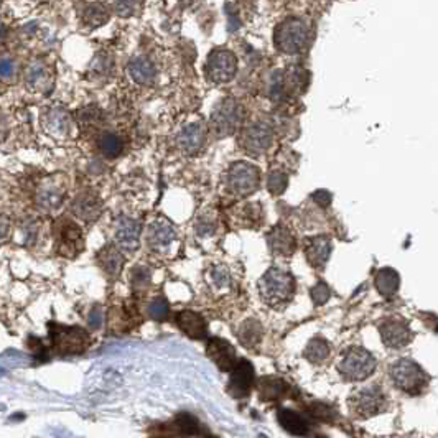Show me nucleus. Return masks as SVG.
Instances as JSON below:
<instances>
[{
  "label": "nucleus",
  "instance_id": "34",
  "mask_svg": "<svg viewBox=\"0 0 438 438\" xmlns=\"http://www.w3.org/2000/svg\"><path fill=\"white\" fill-rule=\"evenodd\" d=\"M330 344L328 341L323 338H313L308 341L305 351H303V356H305L307 361H310L312 364H321L323 361H326L330 356Z\"/></svg>",
  "mask_w": 438,
  "mask_h": 438
},
{
  "label": "nucleus",
  "instance_id": "51",
  "mask_svg": "<svg viewBox=\"0 0 438 438\" xmlns=\"http://www.w3.org/2000/svg\"><path fill=\"white\" fill-rule=\"evenodd\" d=\"M6 36H7V29H6V25H2V23H0V41L6 40Z\"/></svg>",
  "mask_w": 438,
  "mask_h": 438
},
{
  "label": "nucleus",
  "instance_id": "32",
  "mask_svg": "<svg viewBox=\"0 0 438 438\" xmlns=\"http://www.w3.org/2000/svg\"><path fill=\"white\" fill-rule=\"evenodd\" d=\"M98 149L105 159H117L122 154V138L114 132H104L98 138Z\"/></svg>",
  "mask_w": 438,
  "mask_h": 438
},
{
  "label": "nucleus",
  "instance_id": "40",
  "mask_svg": "<svg viewBox=\"0 0 438 438\" xmlns=\"http://www.w3.org/2000/svg\"><path fill=\"white\" fill-rule=\"evenodd\" d=\"M144 0H114L115 13L121 17H133L140 12Z\"/></svg>",
  "mask_w": 438,
  "mask_h": 438
},
{
  "label": "nucleus",
  "instance_id": "44",
  "mask_svg": "<svg viewBox=\"0 0 438 438\" xmlns=\"http://www.w3.org/2000/svg\"><path fill=\"white\" fill-rule=\"evenodd\" d=\"M112 66H114L112 59H110L105 53H99L91 64V71L94 73V75H109Z\"/></svg>",
  "mask_w": 438,
  "mask_h": 438
},
{
  "label": "nucleus",
  "instance_id": "37",
  "mask_svg": "<svg viewBox=\"0 0 438 438\" xmlns=\"http://www.w3.org/2000/svg\"><path fill=\"white\" fill-rule=\"evenodd\" d=\"M207 280H210L211 287H213L214 290H218V292L229 289V285H231L229 270L226 269L224 265H214L213 269L210 270V274H207Z\"/></svg>",
  "mask_w": 438,
  "mask_h": 438
},
{
  "label": "nucleus",
  "instance_id": "13",
  "mask_svg": "<svg viewBox=\"0 0 438 438\" xmlns=\"http://www.w3.org/2000/svg\"><path fill=\"white\" fill-rule=\"evenodd\" d=\"M231 376L228 382V392L231 397L244 399L251 394L254 384H256V372L254 366L247 359H239L231 367Z\"/></svg>",
  "mask_w": 438,
  "mask_h": 438
},
{
  "label": "nucleus",
  "instance_id": "10",
  "mask_svg": "<svg viewBox=\"0 0 438 438\" xmlns=\"http://www.w3.org/2000/svg\"><path fill=\"white\" fill-rule=\"evenodd\" d=\"M53 236L57 241V251L63 257H76L82 251V231L73 219L59 218L53 224Z\"/></svg>",
  "mask_w": 438,
  "mask_h": 438
},
{
  "label": "nucleus",
  "instance_id": "15",
  "mask_svg": "<svg viewBox=\"0 0 438 438\" xmlns=\"http://www.w3.org/2000/svg\"><path fill=\"white\" fill-rule=\"evenodd\" d=\"M41 127L52 138L64 140L71 136L73 132V119L68 110L63 108H50L46 109L40 117Z\"/></svg>",
  "mask_w": 438,
  "mask_h": 438
},
{
  "label": "nucleus",
  "instance_id": "50",
  "mask_svg": "<svg viewBox=\"0 0 438 438\" xmlns=\"http://www.w3.org/2000/svg\"><path fill=\"white\" fill-rule=\"evenodd\" d=\"M7 132H8V126H7L6 119H3V115H0V140H3V138L7 137Z\"/></svg>",
  "mask_w": 438,
  "mask_h": 438
},
{
  "label": "nucleus",
  "instance_id": "22",
  "mask_svg": "<svg viewBox=\"0 0 438 438\" xmlns=\"http://www.w3.org/2000/svg\"><path fill=\"white\" fill-rule=\"evenodd\" d=\"M27 86L35 92H50L53 87V73L46 63L41 59H35L34 63L27 68L25 75Z\"/></svg>",
  "mask_w": 438,
  "mask_h": 438
},
{
  "label": "nucleus",
  "instance_id": "31",
  "mask_svg": "<svg viewBox=\"0 0 438 438\" xmlns=\"http://www.w3.org/2000/svg\"><path fill=\"white\" fill-rule=\"evenodd\" d=\"M82 23L87 27V29H99V27L105 25L109 22L110 13L109 8L104 6V3L94 2L89 3L82 12Z\"/></svg>",
  "mask_w": 438,
  "mask_h": 438
},
{
  "label": "nucleus",
  "instance_id": "39",
  "mask_svg": "<svg viewBox=\"0 0 438 438\" xmlns=\"http://www.w3.org/2000/svg\"><path fill=\"white\" fill-rule=\"evenodd\" d=\"M195 229H196L198 236H201V238L213 236V234L216 233V229H218V221H216V216L210 213L201 214L200 218L196 219Z\"/></svg>",
  "mask_w": 438,
  "mask_h": 438
},
{
  "label": "nucleus",
  "instance_id": "5",
  "mask_svg": "<svg viewBox=\"0 0 438 438\" xmlns=\"http://www.w3.org/2000/svg\"><path fill=\"white\" fill-rule=\"evenodd\" d=\"M274 41L280 53L297 54L308 43V27L300 18H287L277 25Z\"/></svg>",
  "mask_w": 438,
  "mask_h": 438
},
{
  "label": "nucleus",
  "instance_id": "24",
  "mask_svg": "<svg viewBox=\"0 0 438 438\" xmlns=\"http://www.w3.org/2000/svg\"><path fill=\"white\" fill-rule=\"evenodd\" d=\"M177 326L191 340H203L207 335L206 320L200 313L191 310H182L177 313Z\"/></svg>",
  "mask_w": 438,
  "mask_h": 438
},
{
  "label": "nucleus",
  "instance_id": "16",
  "mask_svg": "<svg viewBox=\"0 0 438 438\" xmlns=\"http://www.w3.org/2000/svg\"><path fill=\"white\" fill-rule=\"evenodd\" d=\"M177 145L184 155H196L206 145V129L200 122L184 126L177 133Z\"/></svg>",
  "mask_w": 438,
  "mask_h": 438
},
{
  "label": "nucleus",
  "instance_id": "4",
  "mask_svg": "<svg viewBox=\"0 0 438 438\" xmlns=\"http://www.w3.org/2000/svg\"><path fill=\"white\" fill-rule=\"evenodd\" d=\"M377 367V359L367 349L356 346L348 349L338 364V372L344 381H364L367 379Z\"/></svg>",
  "mask_w": 438,
  "mask_h": 438
},
{
  "label": "nucleus",
  "instance_id": "27",
  "mask_svg": "<svg viewBox=\"0 0 438 438\" xmlns=\"http://www.w3.org/2000/svg\"><path fill=\"white\" fill-rule=\"evenodd\" d=\"M374 285L382 297L389 298L392 295L397 293L400 287V275L397 274V270L390 269V267H384V269L377 270L374 277Z\"/></svg>",
  "mask_w": 438,
  "mask_h": 438
},
{
  "label": "nucleus",
  "instance_id": "9",
  "mask_svg": "<svg viewBox=\"0 0 438 438\" xmlns=\"http://www.w3.org/2000/svg\"><path fill=\"white\" fill-rule=\"evenodd\" d=\"M349 405H351L354 415L361 418H369L386 412L389 407V400H387L379 386H367L354 392L351 399H349Z\"/></svg>",
  "mask_w": 438,
  "mask_h": 438
},
{
  "label": "nucleus",
  "instance_id": "52",
  "mask_svg": "<svg viewBox=\"0 0 438 438\" xmlns=\"http://www.w3.org/2000/svg\"><path fill=\"white\" fill-rule=\"evenodd\" d=\"M0 6H2V0H0Z\"/></svg>",
  "mask_w": 438,
  "mask_h": 438
},
{
  "label": "nucleus",
  "instance_id": "23",
  "mask_svg": "<svg viewBox=\"0 0 438 438\" xmlns=\"http://www.w3.org/2000/svg\"><path fill=\"white\" fill-rule=\"evenodd\" d=\"M140 223L127 216L117 219L115 223V241L127 251H133L138 246V239H140Z\"/></svg>",
  "mask_w": 438,
  "mask_h": 438
},
{
  "label": "nucleus",
  "instance_id": "46",
  "mask_svg": "<svg viewBox=\"0 0 438 438\" xmlns=\"http://www.w3.org/2000/svg\"><path fill=\"white\" fill-rule=\"evenodd\" d=\"M87 323L92 330H99L104 323V310L101 307H94L87 315Z\"/></svg>",
  "mask_w": 438,
  "mask_h": 438
},
{
  "label": "nucleus",
  "instance_id": "11",
  "mask_svg": "<svg viewBox=\"0 0 438 438\" xmlns=\"http://www.w3.org/2000/svg\"><path fill=\"white\" fill-rule=\"evenodd\" d=\"M274 142V131L267 122L257 121L242 129L239 136V145L251 156L264 155Z\"/></svg>",
  "mask_w": 438,
  "mask_h": 438
},
{
  "label": "nucleus",
  "instance_id": "47",
  "mask_svg": "<svg viewBox=\"0 0 438 438\" xmlns=\"http://www.w3.org/2000/svg\"><path fill=\"white\" fill-rule=\"evenodd\" d=\"M12 236V221L0 214V246L6 244Z\"/></svg>",
  "mask_w": 438,
  "mask_h": 438
},
{
  "label": "nucleus",
  "instance_id": "19",
  "mask_svg": "<svg viewBox=\"0 0 438 438\" xmlns=\"http://www.w3.org/2000/svg\"><path fill=\"white\" fill-rule=\"evenodd\" d=\"M206 354L221 371H231V367H233L238 361L234 346L223 338L207 340Z\"/></svg>",
  "mask_w": 438,
  "mask_h": 438
},
{
  "label": "nucleus",
  "instance_id": "49",
  "mask_svg": "<svg viewBox=\"0 0 438 438\" xmlns=\"http://www.w3.org/2000/svg\"><path fill=\"white\" fill-rule=\"evenodd\" d=\"M312 412H313V417L321 418V421H330V417H335V414L331 412V409L326 407V405H323V404L313 405Z\"/></svg>",
  "mask_w": 438,
  "mask_h": 438
},
{
  "label": "nucleus",
  "instance_id": "6",
  "mask_svg": "<svg viewBox=\"0 0 438 438\" xmlns=\"http://www.w3.org/2000/svg\"><path fill=\"white\" fill-rule=\"evenodd\" d=\"M224 182L228 190L236 196L246 198L257 191L261 184V172L259 168L254 167L247 161H236L231 165L224 175Z\"/></svg>",
  "mask_w": 438,
  "mask_h": 438
},
{
  "label": "nucleus",
  "instance_id": "8",
  "mask_svg": "<svg viewBox=\"0 0 438 438\" xmlns=\"http://www.w3.org/2000/svg\"><path fill=\"white\" fill-rule=\"evenodd\" d=\"M50 336H52L54 351L63 356L85 353L89 346V335L86 333V330L78 328V326H63L52 323Z\"/></svg>",
  "mask_w": 438,
  "mask_h": 438
},
{
  "label": "nucleus",
  "instance_id": "48",
  "mask_svg": "<svg viewBox=\"0 0 438 438\" xmlns=\"http://www.w3.org/2000/svg\"><path fill=\"white\" fill-rule=\"evenodd\" d=\"M312 200L316 203L318 206L321 207H328L331 205V200H333V196H331L330 191L326 190H318L312 195Z\"/></svg>",
  "mask_w": 438,
  "mask_h": 438
},
{
  "label": "nucleus",
  "instance_id": "29",
  "mask_svg": "<svg viewBox=\"0 0 438 438\" xmlns=\"http://www.w3.org/2000/svg\"><path fill=\"white\" fill-rule=\"evenodd\" d=\"M262 335H264V330H262L261 321L254 320V318L242 321L241 326L238 328V338L241 341V344L251 349L261 343Z\"/></svg>",
  "mask_w": 438,
  "mask_h": 438
},
{
  "label": "nucleus",
  "instance_id": "35",
  "mask_svg": "<svg viewBox=\"0 0 438 438\" xmlns=\"http://www.w3.org/2000/svg\"><path fill=\"white\" fill-rule=\"evenodd\" d=\"M308 85V75L303 69L292 66L287 73H284V86L285 89H290L292 92H302L305 91Z\"/></svg>",
  "mask_w": 438,
  "mask_h": 438
},
{
  "label": "nucleus",
  "instance_id": "30",
  "mask_svg": "<svg viewBox=\"0 0 438 438\" xmlns=\"http://www.w3.org/2000/svg\"><path fill=\"white\" fill-rule=\"evenodd\" d=\"M257 389H259V395L264 402H272V400L282 397L287 392V384L279 377H262L257 381Z\"/></svg>",
  "mask_w": 438,
  "mask_h": 438
},
{
  "label": "nucleus",
  "instance_id": "25",
  "mask_svg": "<svg viewBox=\"0 0 438 438\" xmlns=\"http://www.w3.org/2000/svg\"><path fill=\"white\" fill-rule=\"evenodd\" d=\"M129 75L137 85H152L156 78L155 64L147 57H136L129 61Z\"/></svg>",
  "mask_w": 438,
  "mask_h": 438
},
{
  "label": "nucleus",
  "instance_id": "26",
  "mask_svg": "<svg viewBox=\"0 0 438 438\" xmlns=\"http://www.w3.org/2000/svg\"><path fill=\"white\" fill-rule=\"evenodd\" d=\"M277 418H279L280 427H282L285 432L292 433V435L302 437V435H307L308 430H310V427H308V422L305 421V417L297 414L295 410L280 409L279 412H277Z\"/></svg>",
  "mask_w": 438,
  "mask_h": 438
},
{
  "label": "nucleus",
  "instance_id": "45",
  "mask_svg": "<svg viewBox=\"0 0 438 438\" xmlns=\"http://www.w3.org/2000/svg\"><path fill=\"white\" fill-rule=\"evenodd\" d=\"M310 297L316 307L325 305L330 300V289L325 282H318L315 287L310 289Z\"/></svg>",
  "mask_w": 438,
  "mask_h": 438
},
{
  "label": "nucleus",
  "instance_id": "17",
  "mask_svg": "<svg viewBox=\"0 0 438 438\" xmlns=\"http://www.w3.org/2000/svg\"><path fill=\"white\" fill-rule=\"evenodd\" d=\"M71 211L76 218L86 223H92L99 218L101 211H103V200H101L98 193L86 190L76 195L75 200L71 203Z\"/></svg>",
  "mask_w": 438,
  "mask_h": 438
},
{
  "label": "nucleus",
  "instance_id": "36",
  "mask_svg": "<svg viewBox=\"0 0 438 438\" xmlns=\"http://www.w3.org/2000/svg\"><path fill=\"white\" fill-rule=\"evenodd\" d=\"M175 433H180V435H200L201 433V425L200 422L196 421L195 417L190 414H180L177 415L173 422Z\"/></svg>",
  "mask_w": 438,
  "mask_h": 438
},
{
  "label": "nucleus",
  "instance_id": "28",
  "mask_svg": "<svg viewBox=\"0 0 438 438\" xmlns=\"http://www.w3.org/2000/svg\"><path fill=\"white\" fill-rule=\"evenodd\" d=\"M98 262L109 277H117L124 267V256L115 246H105L98 254Z\"/></svg>",
  "mask_w": 438,
  "mask_h": 438
},
{
  "label": "nucleus",
  "instance_id": "7",
  "mask_svg": "<svg viewBox=\"0 0 438 438\" xmlns=\"http://www.w3.org/2000/svg\"><path fill=\"white\" fill-rule=\"evenodd\" d=\"M68 187L69 182L66 175L63 173L50 175V177L43 178L35 193L36 206L45 213L57 211L64 203V198L68 195Z\"/></svg>",
  "mask_w": 438,
  "mask_h": 438
},
{
  "label": "nucleus",
  "instance_id": "41",
  "mask_svg": "<svg viewBox=\"0 0 438 438\" xmlns=\"http://www.w3.org/2000/svg\"><path fill=\"white\" fill-rule=\"evenodd\" d=\"M147 310H149V315L152 320L163 321V320H167L170 307H168V302L163 297H155L149 303V308H147Z\"/></svg>",
  "mask_w": 438,
  "mask_h": 438
},
{
  "label": "nucleus",
  "instance_id": "18",
  "mask_svg": "<svg viewBox=\"0 0 438 438\" xmlns=\"http://www.w3.org/2000/svg\"><path fill=\"white\" fill-rule=\"evenodd\" d=\"M175 239H177V233H175L172 223L167 219H155L147 231V242L155 252L168 251Z\"/></svg>",
  "mask_w": 438,
  "mask_h": 438
},
{
  "label": "nucleus",
  "instance_id": "3",
  "mask_svg": "<svg viewBox=\"0 0 438 438\" xmlns=\"http://www.w3.org/2000/svg\"><path fill=\"white\" fill-rule=\"evenodd\" d=\"M244 121V109L234 98H226L211 114V131L218 138H226L238 132Z\"/></svg>",
  "mask_w": 438,
  "mask_h": 438
},
{
  "label": "nucleus",
  "instance_id": "20",
  "mask_svg": "<svg viewBox=\"0 0 438 438\" xmlns=\"http://www.w3.org/2000/svg\"><path fill=\"white\" fill-rule=\"evenodd\" d=\"M267 244L272 254L282 257H290L297 249V239L292 234V231L279 224L267 234Z\"/></svg>",
  "mask_w": 438,
  "mask_h": 438
},
{
  "label": "nucleus",
  "instance_id": "42",
  "mask_svg": "<svg viewBox=\"0 0 438 438\" xmlns=\"http://www.w3.org/2000/svg\"><path fill=\"white\" fill-rule=\"evenodd\" d=\"M150 280H152V274L147 267H136V269H133L132 277H131L133 289L145 290L150 285Z\"/></svg>",
  "mask_w": 438,
  "mask_h": 438
},
{
  "label": "nucleus",
  "instance_id": "43",
  "mask_svg": "<svg viewBox=\"0 0 438 438\" xmlns=\"http://www.w3.org/2000/svg\"><path fill=\"white\" fill-rule=\"evenodd\" d=\"M17 75V63L10 57H0V81L8 82Z\"/></svg>",
  "mask_w": 438,
  "mask_h": 438
},
{
  "label": "nucleus",
  "instance_id": "12",
  "mask_svg": "<svg viewBox=\"0 0 438 438\" xmlns=\"http://www.w3.org/2000/svg\"><path fill=\"white\" fill-rule=\"evenodd\" d=\"M238 73V58L229 50H216L207 57L206 76L216 85H224L234 80Z\"/></svg>",
  "mask_w": 438,
  "mask_h": 438
},
{
  "label": "nucleus",
  "instance_id": "33",
  "mask_svg": "<svg viewBox=\"0 0 438 438\" xmlns=\"http://www.w3.org/2000/svg\"><path fill=\"white\" fill-rule=\"evenodd\" d=\"M40 236V223L38 221L27 218L25 221H22L18 224L15 239L20 246H34V244L38 241Z\"/></svg>",
  "mask_w": 438,
  "mask_h": 438
},
{
  "label": "nucleus",
  "instance_id": "38",
  "mask_svg": "<svg viewBox=\"0 0 438 438\" xmlns=\"http://www.w3.org/2000/svg\"><path fill=\"white\" fill-rule=\"evenodd\" d=\"M289 184V177L287 173L282 172V170H274V172L269 173V178H267V188L274 196L282 195V193L287 190Z\"/></svg>",
  "mask_w": 438,
  "mask_h": 438
},
{
  "label": "nucleus",
  "instance_id": "21",
  "mask_svg": "<svg viewBox=\"0 0 438 438\" xmlns=\"http://www.w3.org/2000/svg\"><path fill=\"white\" fill-rule=\"evenodd\" d=\"M331 241L326 236H313L305 241V257L313 269L321 270L330 261Z\"/></svg>",
  "mask_w": 438,
  "mask_h": 438
},
{
  "label": "nucleus",
  "instance_id": "1",
  "mask_svg": "<svg viewBox=\"0 0 438 438\" xmlns=\"http://www.w3.org/2000/svg\"><path fill=\"white\" fill-rule=\"evenodd\" d=\"M297 284L290 272L272 267L261 277L259 293L267 305L272 308H282L292 302Z\"/></svg>",
  "mask_w": 438,
  "mask_h": 438
},
{
  "label": "nucleus",
  "instance_id": "2",
  "mask_svg": "<svg viewBox=\"0 0 438 438\" xmlns=\"http://www.w3.org/2000/svg\"><path fill=\"white\" fill-rule=\"evenodd\" d=\"M390 381L399 390H404L409 395H421L428 389L430 377L414 359H397L389 367Z\"/></svg>",
  "mask_w": 438,
  "mask_h": 438
},
{
  "label": "nucleus",
  "instance_id": "14",
  "mask_svg": "<svg viewBox=\"0 0 438 438\" xmlns=\"http://www.w3.org/2000/svg\"><path fill=\"white\" fill-rule=\"evenodd\" d=\"M379 335L382 343L390 349L404 348V346H407L414 340V333L410 330L409 323L397 316L387 318V320L381 321Z\"/></svg>",
  "mask_w": 438,
  "mask_h": 438
}]
</instances>
